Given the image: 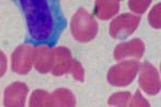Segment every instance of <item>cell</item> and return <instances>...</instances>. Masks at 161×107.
I'll return each instance as SVG.
<instances>
[{
    "mask_svg": "<svg viewBox=\"0 0 161 107\" xmlns=\"http://www.w3.org/2000/svg\"><path fill=\"white\" fill-rule=\"evenodd\" d=\"M20 3L31 38L36 44H55L67 23L59 1H26Z\"/></svg>",
    "mask_w": 161,
    "mask_h": 107,
    "instance_id": "cell-1",
    "label": "cell"
}]
</instances>
